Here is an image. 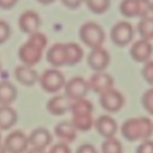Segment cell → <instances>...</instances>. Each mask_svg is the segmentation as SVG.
I'll list each match as a JSON object with an SVG mask.
<instances>
[{
    "label": "cell",
    "mask_w": 153,
    "mask_h": 153,
    "mask_svg": "<svg viewBox=\"0 0 153 153\" xmlns=\"http://www.w3.org/2000/svg\"><path fill=\"white\" fill-rule=\"evenodd\" d=\"M66 56H67V65H74L78 64L83 56V51L81 47L75 43L65 44Z\"/></svg>",
    "instance_id": "cell-23"
},
{
    "label": "cell",
    "mask_w": 153,
    "mask_h": 153,
    "mask_svg": "<svg viewBox=\"0 0 153 153\" xmlns=\"http://www.w3.org/2000/svg\"><path fill=\"white\" fill-rule=\"evenodd\" d=\"M55 134L62 141V143L68 144L75 141L77 130L72 122H62L55 127Z\"/></svg>",
    "instance_id": "cell-19"
},
{
    "label": "cell",
    "mask_w": 153,
    "mask_h": 153,
    "mask_svg": "<svg viewBox=\"0 0 153 153\" xmlns=\"http://www.w3.org/2000/svg\"><path fill=\"white\" fill-rule=\"evenodd\" d=\"M64 88L65 93V95L72 101L84 99L90 91L88 81L80 76L70 79L65 82Z\"/></svg>",
    "instance_id": "cell-6"
},
{
    "label": "cell",
    "mask_w": 153,
    "mask_h": 153,
    "mask_svg": "<svg viewBox=\"0 0 153 153\" xmlns=\"http://www.w3.org/2000/svg\"><path fill=\"white\" fill-rule=\"evenodd\" d=\"M48 62L54 67H59L67 65V56L65 44H55L47 53Z\"/></svg>",
    "instance_id": "cell-16"
},
{
    "label": "cell",
    "mask_w": 153,
    "mask_h": 153,
    "mask_svg": "<svg viewBox=\"0 0 153 153\" xmlns=\"http://www.w3.org/2000/svg\"><path fill=\"white\" fill-rule=\"evenodd\" d=\"M80 39L87 47L94 49L101 48L105 40V33L98 23L89 22L81 27Z\"/></svg>",
    "instance_id": "cell-3"
},
{
    "label": "cell",
    "mask_w": 153,
    "mask_h": 153,
    "mask_svg": "<svg viewBox=\"0 0 153 153\" xmlns=\"http://www.w3.org/2000/svg\"><path fill=\"white\" fill-rule=\"evenodd\" d=\"M142 103L144 109L150 115L153 116V89H150L144 92L142 99Z\"/></svg>",
    "instance_id": "cell-28"
},
{
    "label": "cell",
    "mask_w": 153,
    "mask_h": 153,
    "mask_svg": "<svg viewBox=\"0 0 153 153\" xmlns=\"http://www.w3.org/2000/svg\"><path fill=\"white\" fill-rule=\"evenodd\" d=\"M11 34V28L9 24L1 20L0 21V44L4 43L10 37Z\"/></svg>",
    "instance_id": "cell-29"
},
{
    "label": "cell",
    "mask_w": 153,
    "mask_h": 153,
    "mask_svg": "<svg viewBox=\"0 0 153 153\" xmlns=\"http://www.w3.org/2000/svg\"><path fill=\"white\" fill-rule=\"evenodd\" d=\"M138 32L143 40L150 41L153 39V18L144 17L138 23Z\"/></svg>",
    "instance_id": "cell-24"
},
{
    "label": "cell",
    "mask_w": 153,
    "mask_h": 153,
    "mask_svg": "<svg viewBox=\"0 0 153 153\" xmlns=\"http://www.w3.org/2000/svg\"><path fill=\"white\" fill-rule=\"evenodd\" d=\"M89 88L95 93L101 94L102 92L113 88L114 80L112 76L104 72H96L88 81Z\"/></svg>",
    "instance_id": "cell-11"
},
{
    "label": "cell",
    "mask_w": 153,
    "mask_h": 153,
    "mask_svg": "<svg viewBox=\"0 0 153 153\" xmlns=\"http://www.w3.org/2000/svg\"><path fill=\"white\" fill-rule=\"evenodd\" d=\"M88 8L97 14H101L108 11L110 6V0H84Z\"/></svg>",
    "instance_id": "cell-27"
},
{
    "label": "cell",
    "mask_w": 153,
    "mask_h": 153,
    "mask_svg": "<svg viewBox=\"0 0 153 153\" xmlns=\"http://www.w3.org/2000/svg\"><path fill=\"white\" fill-rule=\"evenodd\" d=\"M0 153H6V150H5L4 146L2 145L1 143H0Z\"/></svg>",
    "instance_id": "cell-38"
},
{
    "label": "cell",
    "mask_w": 153,
    "mask_h": 153,
    "mask_svg": "<svg viewBox=\"0 0 153 153\" xmlns=\"http://www.w3.org/2000/svg\"><path fill=\"white\" fill-rule=\"evenodd\" d=\"M29 144V137L21 131H14L9 134L4 143V146L8 153H24Z\"/></svg>",
    "instance_id": "cell-9"
},
{
    "label": "cell",
    "mask_w": 153,
    "mask_h": 153,
    "mask_svg": "<svg viewBox=\"0 0 153 153\" xmlns=\"http://www.w3.org/2000/svg\"><path fill=\"white\" fill-rule=\"evenodd\" d=\"M88 65L95 72H104L110 63V56L102 48L91 49L88 56Z\"/></svg>",
    "instance_id": "cell-10"
},
{
    "label": "cell",
    "mask_w": 153,
    "mask_h": 153,
    "mask_svg": "<svg viewBox=\"0 0 153 153\" xmlns=\"http://www.w3.org/2000/svg\"><path fill=\"white\" fill-rule=\"evenodd\" d=\"M47 43L48 39L44 34L38 31L30 34L19 49V58L25 65L32 67L40 61Z\"/></svg>",
    "instance_id": "cell-2"
},
{
    "label": "cell",
    "mask_w": 153,
    "mask_h": 153,
    "mask_svg": "<svg viewBox=\"0 0 153 153\" xmlns=\"http://www.w3.org/2000/svg\"><path fill=\"white\" fill-rule=\"evenodd\" d=\"M100 103L106 111L116 113L123 108L125 98L119 91L111 88L100 94Z\"/></svg>",
    "instance_id": "cell-5"
},
{
    "label": "cell",
    "mask_w": 153,
    "mask_h": 153,
    "mask_svg": "<svg viewBox=\"0 0 153 153\" xmlns=\"http://www.w3.org/2000/svg\"><path fill=\"white\" fill-rule=\"evenodd\" d=\"M41 88L48 93H56L65 85L64 74L57 69H48L39 78Z\"/></svg>",
    "instance_id": "cell-4"
},
{
    "label": "cell",
    "mask_w": 153,
    "mask_h": 153,
    "mask_svg": "<svg viewBox=\"0 0 153 153\" xmlns=\"http://www.w3.org/2000/svg\"><path fill=\"white\" fill-rule=\"evenodd\" d=\"M94 126L97 132L105 139L115 137L118 129L116 120L107 115L98 117L94 123Z\"/></svg>",
    "instance_id": "cell-13"
},
{
    "label": "cell",
    "mask_w": 153,
    "mask_h": 153,
    "mask_svg": "<svg viewBox=\"0 0 153 153\" xmlns=\"http://www.w3.org/2000/svg\"><path fill=\"white\" fill-rule=\"evenodd\" d=\"M16 122V111L10 106H0V130H9Z\"/></svg>",
    "instance_id": "cell-21"
},
{
    "label": "cell",
    "mask_w": 153,
    "mask_h": 153,
    "mask_svg": "<svg viewBox=\"0 0 153 153\" xmlns=\"http://www.w3.org/2000/svg\"><path fill=\"white\" fill-rule=\"evenodd\" d=\"M153 48L150 41L138 40L132 46L130 49V55L133 59L138 63H147L152 56Z\"/></svg>",
    "instance_id": "cell-14"
},
{
    "label": "cell",
    "mask_w": 153,
    "mask_h": 153,
    "mask_svg": "<svg viewBox=\"0 0 153 153\" xmlns=\"http://www.w3.org/2000/svg\"><path fill=\"white\" fill-rule=\"evenodd\" d=\"M18 24L22 32L30 35L37 32L40 25V18L36 12L29 10L20 15Z\"/></svg>",
    "instance_id": "cell-12"
},
{
    "label": "cell",
    "mask_w": 153,
    "mask_h": 153,
    "mask_svg": "<svg viewBox=\"0 0 153 153\" xmlns=\"http://www.w3.org/2000/svg\"><path fill=\"white\" fill-rule=\"evenodd\" d=\"M17 97L15 86L8 82H0V106H10Z\"/></svg>",
    "instance_id": "cell-20"
},
{
    "label": "cell",
    "mask_w": 153,
    "mask_h": 153,
    "mask_svg": "<svg viewBox=\"0 0 153 153\" xmlns=\"http://www.w3.org/2000/svg\"><path fill=\"white\" fill-rule=\"evenodd\" d=\"M48 153H72L71 149L69 148L68 144L65 143H59L56 145H54Z\"/></svg>",
    "instance_id": "cell-32"
},
{
    "label": "cell",
    "mask_w": 153,
    "mask_h": 153,
    "mask_svg": "<svg viewBox=\"0 0 153 153\" xmlns=\"http://www.w3.org/2000/svg\"><path fill=\"white\" fill-rule=\"evenodd\" d=\"M70 111L72 113V116L80 115V114H92L93 105L90 100H87L84 98L82 100L73 101Z\"/></svg>",
    "instance_id": "cell-25"
},
{
    "label": "cell",
    "mask_w": 153,
    "mask_h": 153,
    "mask_svg": "<svg viewBox=\"0 0 153 153\" xmlns=\"http://www.w3.org/2000/svg\"><path fill=\"white\" fill-rule=\"evenodd\" d=\"M72 102L65 95L55 96L48 101L47 109L54 116H63L67 111H70Z\"/></svg>",
    "instance_id": "cell-15"
},
{
    "label": "cell",
    "mask_w": 153,
    "mask_h": 153,
    "mask_svg": "<svg viewBox=\"0 0 153 153\" xmlns=\"http://www.w3.org/2000/svg\"><path fill=\"white\" fill-rule=\"evenodd\" d=\"M0 68H1V65H0Z\"/></svg>",
    "instance_id": "cell-41"
},
{
    "label": "cell",
    "mask_w": 153,
    "mask_h": 153,
    "mask_svg": "<svg viewBox=\"0 0 153 153\" xmlns=\"http://www.w3.org/2000/svg\"><path fill=\"white\" fill-rule=\"evenodd\" d=\"M39 3H40V4H45V5H47V4H52V3H54L56 0H37Z\"/></svg>",
    "instance_id": "cell-36"
},
{
    "label": "cell",
    "mask_w": 153,
    "mask_h": 153,
    "mask_svg": "<svg viewBox=\"0 0 153 153\" xmlns=\"http://www.w3.org/2000/svg\"><path fill=\"white\" fill-rule=\"evenodd\" d=\"M18 0H0V8L8 10L13 8L16 4Z\"/></svg>",
    "instance_id": "cell-35"
},
{
    "label": "cell",
    "mask_w": 153,
    "mask_h": 153,
    "mask_svg": "<svg viewBox=\"0 0 153 153\" xmlns=\"http://www.w3.org/2000/svg\"><path fill=\"white\" fill-rule=\"evenodd\" d=\"M121 134L131 143L149 140L153 134V122L144 117L129 118L122 125Z\"/></svg>",
    "instance_id": "cell-1"
},
{
    "label": "cell",
    "mask_w": 153,
    "mask_h": 153,
    "mask_svg": "<svg viewBox=\"0 0 153 153\" xmlns=\"http://www.w3.org/2000/svg\"><path fill=\"white\" fill-rule=\"evenodd\" d=\"M111 39L118 47H126L134 38L133 26L127 22H119L111 30Z\"/></svg>",
    "instance_id": "cell-8"
},
{
    "label": "cell",
    "mask_w": 153,
    "mask_h": 153,
    "mask_svg": "<svg viewBox=\"0 0 153 153\" xmlns=\"http://www.w3.org/2000/svg\"><path fill=\"white\" fill-rule=\"evenodd\" d=\"M0 141H1V134H0Z\"/></svg>",
    "instance_id": "cell-40"
},
{
    "label": "cell",
    "mask_w": 153,
    "mask_h": 153,
    "mask_svg": "<svg viewBox=\"0 0 153 153\" xmlns=\"http://www.w3.org/2000/svg\"><path fill=\"white\" fill-rule=\"evenodd\" d=\"M136 153H153V141H143L137 148Z\"/></svg>",
    "instance_id": "cell-31"
},
{
    "label": "cell",
    "mask_w": 153,
    "mask_h": 153,
    "mask_svg": "<svg viewBox=\"0 0 153 153\" xmlns=\"http://www.w3.org/2000/svg\"><path fill=\"white\" fill-rule=\"evenodd\" d=\"M121 13L127 17H146L152 10L150 0H123L120 5Z\"/></svg>",
    "instance_id": "cell-7"
},
{
    "label": "cell",
    "mask_w": 153,
    "mask_h": 153,
    "mask_svg": "<svg viewBox=\"0 0 153 153\" xmlns=\"http://www.w3.org/2000/svg\"><path fill=\"white\" fill-rule=\"evenodd\" d=\"M29 142L33 148L44 151L51 143L52 136L47 129L37 128L30 134Z\"/></svg>",
    "instance_id": "cell-18"
},
{
    "label": "cell",
    "mask_w": 153,
    "mask_h": 153,
    "mask_svg": "<svg viewBox=\"0 0 153 153\" xmlns=\"http://www.w3.org/2000/svg\"><path fill=\"white\" fill-rule=\"evenodd\" d=\"M102 153H123V146L119 140L115 137L106 139L101 145Z\"/></svg>",
    "instance_id": "cell-26"
},
{
    "label": "cell",
    "mask_w": 153,
    "mask_h": 153,
    "mask_svg": "<svg viewBox=\"0 0 153 153\" xmlns=\"http://www.w3.org/2000/svg\"><path fill=\"white\" fill-rule=\"evenodd\" d=\"M76 153H98V152H97V150L95 149V147L93 145L85 143V144L81 145L77 149Z\"/></svg>",
    "instance_id": "cell-33"
},
{
    "label": "cell",
    "mask_w": 153,
    "mask_h": 153,
    "mask_svg": "<svg viewBox=\"0 0 153 153\" xmlns=\"http://www.w3.org/2000/svg\"><path fill=\"white\" fill-rule=\"evenodd\" d=\"M15 79L25 86H33L39 81L38 73L28 65H19L14 70Z\"/></svg>",
    "instance_id": "cell-17"
},
{
    "label": "cell",
    "mask_w": 153,
    "mask_h": 153,
    "mask_svg": "<svg viewBox=\"0 0 153 153\" xmlns=\"http://www.w3.org/2000/svg\"><path fill=\"white\" fill-rule=\"evenodd\" d=\"M152 12H153V4H152Z\"/></svg>",
    "instance_id": "cell-39"
},
{
    "label": "cell",
    "mask_w": 153,
    "mask_h": 153,
    "mask_svg": "<svg viewBox=\"0 0 153 153\" xmlns=\"http://www.w3.org/2000/svg\"><path fill=\"white\" fill-rule=\"evenodd\" d=\"M95 121L93 120L92 114H80V115H73L72 124L75 127V129L80 132H88L94 126Z\"/></svg>",
    "instance_id": "cell-22"
},
{
    "label": "cell",
    "mask_w": 153,
    "mask_h": 153,
    "mask_svg": "<svg viewBox=\"0 0 153 153\" xmlns=\"http://www.w3.org/2000/svg\"><path fill=\"white\" fill-rule=\"evenodd\" d=\"M84 0H61V2L70 9H76L78 8Z\"/></svg>",
    "instance_id": "cell-34"
},
{
    "label": "cell",
    "mask_w": 153,
    "mask_h": 153,
    "mask_svg": "<svg viewBox=\"0 0 153 153\" xmlns=\"http://www.w3.org/2000/svg\"><path fill=\"white\" fill-rule=\"evenodd\" d=\"M27 153H46L43 150H39V149H35V148H33V149H31V150H30L29 152Z\"/></svg>",
    "instance_id": "cell-37"
},
{
    "label": "cell",
    "mask_w": 153,
    "mask_h": 153,
    "mask_svg": "<svg viewBox=\"0 0 153 153\" xmlns=\"http://www.w3.org/2000/svg\"><path fill=\"white\" fill-rule=\"evenodd\" d=\"M143 76L149 84L153 85V61L145 64L143 69Z\"/></svg>",
    "instance_id": "cell-30"
}]
</instances>
